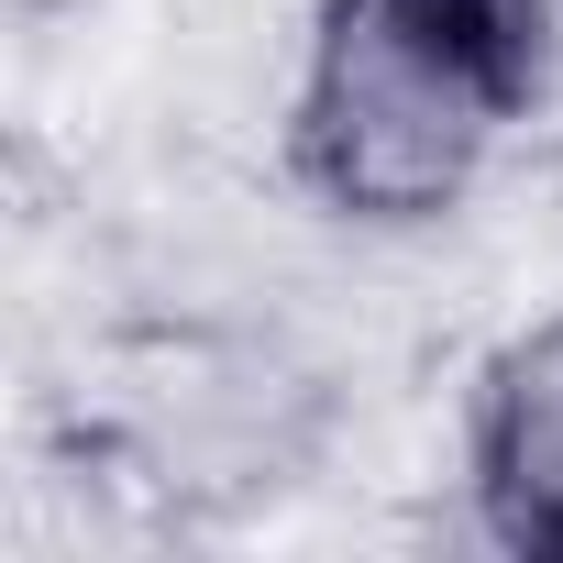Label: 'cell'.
Returning <instances> with one entry per match:
<instances>
[{"label": "cell", "mask_w": 563, "mask_h": 563, "mask_svg": "<svg viewBox=\"0 0 563 563\" xmlns=\"http://www.w3.org/2000/svg\"><path fill=\"white\" fill-rule=\"evenodd\" d=\"M541 78V0H332L310 56V177L354 210H431Z\"/></svg>", "instance_id": "1"}, {"label": "cell", "mask_w": 563, "mask_h": 563, "mask_svg": "<svg viewBox=\"0 0 563 563\" xmlns=\"http://www.w3.org/2000/svg\"><path fill=\"white\" fill-rule=\"evenodd\" d=\"M486 475H497L508 530L563 552V321L497 376V409H486Z\"/></svg>", "instance_id": "2"}]
</instances>
